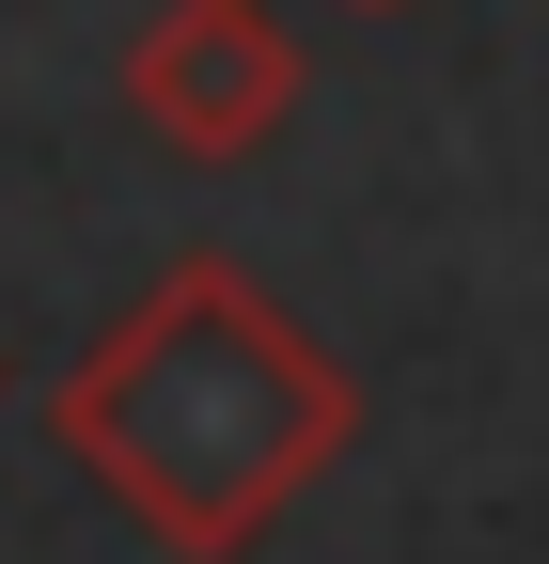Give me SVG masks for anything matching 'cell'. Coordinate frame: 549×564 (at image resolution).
<instances>
[{"label":"cell","mask_w":549,"mask_h":564,"mask_svg":"<svg viewBox=\"0 0 549 564\" xmlns=\"http://www.w3.org/2000/svg\"><path fill=\"white\" fill-rule=\"evenodd\" d=\"M63 455L95 470V502H126L173 564H251L283 533L330 455L362 440V377L267 299L236 251H173L47 392Z\"/></svg>","instance_id":"6da1fadb"},{"label":"cell","mask_w":549,"mask_h":564,"mask_svg":"<svg viewBox=\"0 0 549 564\" xmlns=\"http://www.w3.org/2000/svg\"><path fill=\"white\" fill-rule=\"evenodd\" d=\"M346 17H408V0H346Z\"/></svg>","instance_id":"3957f363"},{"label":"cell","mask_w":549,"mask_h":564,"mask_svg":"<svg viewBox=\"0 0 549 564\" xmlns=\"http://www.w3.org/2000/svg\"><path fill=\"white\" fill-rule=\"evenodd\" d=\"M314 95L299 63V17L283 0H158L142 32H126V110H142L173 158H251V141H283Z\"/></svg>","instance_id":"7a4b0ae2"}]
</instances>
